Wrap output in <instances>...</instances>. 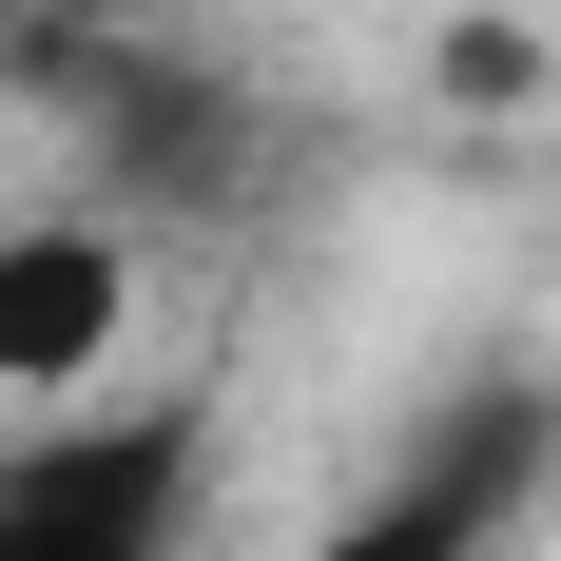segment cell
Here are the masks:
<instances>
[{"label": "cell", "mask_w": 561, "mask_h": 561, "mask_svg": "<svg viewBox=\"0 0 561 561\" xmlns=\"http://www.w3.org/2000/svg\"><path fill=\"white\" fill-rule=\"evenodd\" d=\"M426 78H446L465 116H542V98H561V39L523 20V0H465L446 39H426Z\"/></svg>", "instance_id": "277c9868"}, {"label": "cell", "mask_w": 561, "mask_h": 561, "mask_svg": "<svg viewBox=\"0 0 561 561\" xmlns=\"http://www.w3.org/2000/svg\"><path fill=\"white\" fill-rule=\"evenodd\" d=\"M116 348H136V252L116 214H20L0 232V407L20 426H78L116 388Z\"/></svg>", "instance_id": "3957f363"}, {"label": "cell", "mask_w": 561, "mask_h": 561, "mask_svg": "<svg viewBox=\"0 0 561 561\" xmlns=\"http://www.w3.org/2000/svg\"><path fill=\"white\" fill-rule=\"evenodd\" d=\"M39 20H136V0H39Z\"/></svg>", "instance_id": "5b68a950"}, {"label": "cell", "mask_w": 561, "mask_h": 561, "mask_svg": "<svg viewBox=\"0 0 561 561\" xmlns=\"http://www.w3.org/2000/svg\"><path fill=\"white\" fill-rule=\"evenodd\" d=\"M194 523V407H78L0 446V561H174Z\"/></svg>", "instance_id": "6da1fadb"}, {"label": "cell", "mask_w": 561, "mask_h": 561, "mask_svg": "<svg viewBox=\"0 0 561 561\" xmlns=\"http://www.w3.org/2000/svg\"><path fill=\"white\" fill-rule=\"evenodd\" d=\"M542 388H465L426 446L368 484V504L330 523V542H290V561H504V523H523V484H542Z\"/></svg>", "instance_id": "7a4b0ae2"}]
</instances>
